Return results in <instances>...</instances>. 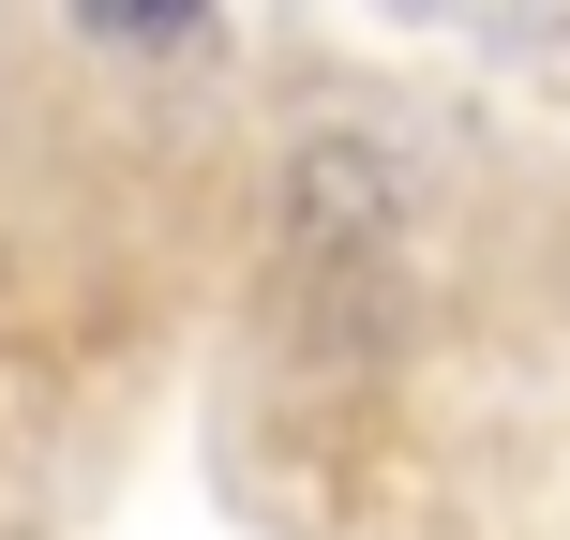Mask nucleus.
Returning <instances> with one entry per match:
<instances>
[{
  "label": "nucleus",
  "instance_id": "f257e3e1",
  "mask_svg": "<svg viewBox=\"0 0 570 540\" xmlns=\"http://www.w3.org/2000/svg\"><path fill=\"white\" fill-rule=\"evenodd\" d=\"M271 285H331V271H405L421 240V150L375 120H315L271 166Z\"/></svg>",
  "mask_w": 570,
  "mask_h": 540
}]
</instances>
